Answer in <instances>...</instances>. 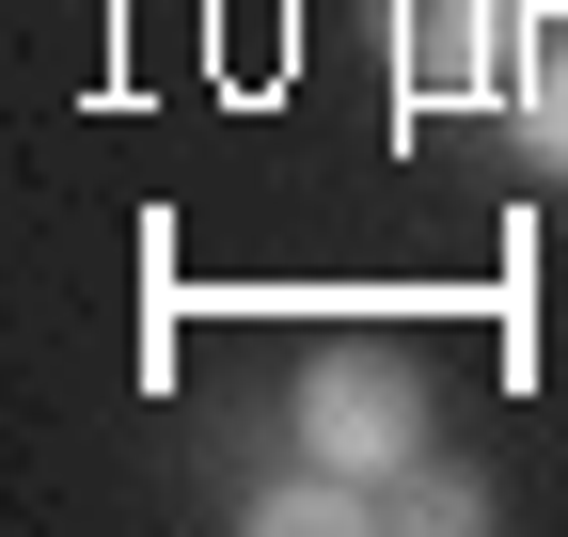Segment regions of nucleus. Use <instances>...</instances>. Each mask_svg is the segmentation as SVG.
I'll return each instance as SVG.
<instances>
[{"mask_svg": "<svg viewBox=\"0 0 568 537\" xmlns=\"http://www.w3.org/2000/svg\"><path fill=\"white\" fill-rule=\"evenodd\" d=\"M506 126H521V159L568 190V17H521V80H506Z\"/></svg>", "mask_w": 568, "mask_h": 537, "instance_id": "nucleus-5", "label": "nucleus"}, {"mask_svg": "<svg viewBox=\"0 0 568 537\" xmlns=\"http://www.w3.org/2000/svg\"><path fill=\"white\" fill-rule=\"evenodd\" d=\"M521 17H537V0H379L395 111H506V80H521Z\"/></svg>", "mask_w": 568, "mask_h": 537, "instance_id": "nucleus-2", "label": "nucleus"}, {"mask_svg": "<svg viewBox=\"0 0 568 537\" xmlns=\"http://www.w3.org/2000/svg\"><path fill=\"white\" fill-rule=\"evenodd\" d=\"M284 443L301 458H347V475H395L410 443H443V379L379 332H332V348L284 379Z\"/></svg>", "mask_w": 568, "mask_h": 537, "instance_id": "nucleus-1", "label": "nucleus"}, {"mask_svg": "<svg viewBox=\"0 0 568 537\" xmlns=\"http://www.w3.org/2000/svg\"><path fill=\"white\" fill-rule=\"evenodd\" d=\"M379 521H395V537H489V521H506V490H489L458 443H410L395 475H379Z\"/></svg>", "mask_w": 568, "mask_h": 537, "instance_id": "nucleus-4", "label": "nucleus"}, {"mask_svg": "<svg viewBox=\"0 0 568 537\" xmlns=\"http://www.w3.org/2000/svg\"><path fill=\"white\" fill-rule=\"evenodd\" d=\"M237 521H253V537H395V521H379V475H347V458H284V475H253Z\"/></svg>", "mask_w": 568, "mask_h": 537, "instance_id": "nucleus-3", "label": "nucleus"}, {"mask_svg": "<svg viewBox=\"0 0 568 537\" xmlns=\"http://www.w3.org/2000/svg\"><path fill=\"white\" fill-rule=\"evenodd\" d=\"M537 17H568V0H537Z\"/></svg>", "mask_w": 568, "mask_h": 537, "instance_id": "nucleus-6", "label": "nucleus"}]
</instances>
